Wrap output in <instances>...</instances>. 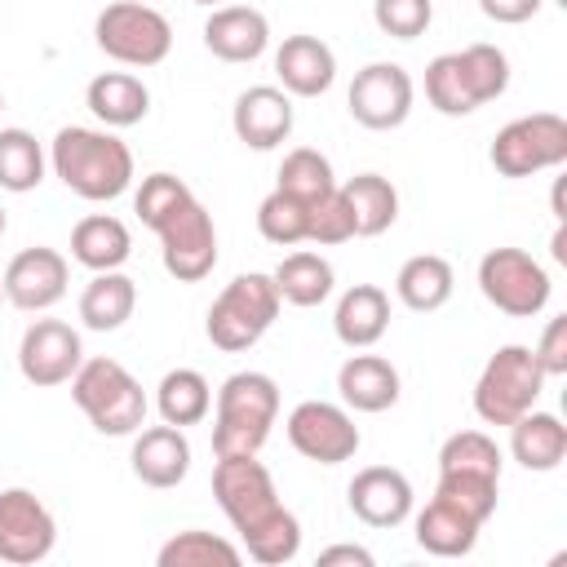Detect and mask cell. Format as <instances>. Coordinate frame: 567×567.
I'll use <instances>...</instances> for the list:
<instances>
[{
  "instance_id": "obj_40",
  "label": "cell",
  "mask_w": 567,
  "mask_h": 567,
  "mask_svg": "<svg viewBox=\"0 0 567 567\" xmlns=\"http://www.w3.org/2000/svg\"><path fill=\"white\" fill-rule=\"evenodd\" d=\"M346 239H354V217H350V204H346V195H341V186L337 190H328L323 199H315L310 204V230H306V244H346Z\"/></svg>"
},
{
  "instance_id": "obj_21",
  "label": "cell",
  "mask_w": 567,
  "mask_h": 567,
  "mask_svg": "<svg viewBox=\"0 0 567 567\" xmlns=\"http://www.w3.org/2000/svg\"><path fill=\"white\" fill-rule=\"evenodd\" d=\"M275 75L288 97H323L337 80V53L319 35H288L275 49Z\"/></svg>"
},
{
  "instance_id": "obj_8",
  "label": "cell",
  "mask_w": 567,
  "mask_h": 567,
  "mask_svg": "<svg viewBox=\"0 0 567 567\" xmlns=\"http://www.w3.org/2000/svg\"><path fill=\"white\" fill-rule=\"evenodd\" d=\"M540 390L545 372L532 359V346H501L474 381V412L483 425H514L523 412L536 408Z\"/></svg>"
},
{
  "instance_id": "obj_11",
  "label": "cell",
  "mask_w": 567,
  "mask_h": 567,
  "mask_svg": "<svg viewBox=\"0 0 567 567\" xmlns=\"http://www.w3.org/2000/svg\"><path fill=\"white\" fill-rule=\"evenodd\" d=\"M478 292L509 319H532L549 306V270L523 248H492L478 261Z\"/></svg>"
},
{
  "instance_id": "obj_32",
  "label": "cell",
  "mask_w": 567,
  "mask_h": 567,
  "mask_svg": "<svg viewBox=\"0 0 567 567\" xmlns=\"http://www.w3.org/2000/svg\"><path fill=\"white\" fill-rule=\"evenodd\" d=\"M155 412H159V421H168L177 430L199 425L213 412V385H208V377L195 372V368L164 372L159 385H155Z\"/></svg>"
},
{
  "instance_id": "obj_6",
  "label": "cell",
  "mask_w": 567,
  "mask_h": 567,
  "mask_svg": "<svg viewBox=\"0 0 567 567\" xmlns=\"http://www.w3.org/2000/svg\"><path fill=\"white\" fill-rule=\"evenodd\" d=\"M71 399L75 408L89 416V425L97 434H111V439H124V434H137L146 425V390L142 381L120 363V359H84L71 377Z\"/></svg>"
},
{
  "instance_id": "obj_25",
  "label": "cell",
  "mask_w": 567,
  "mask_h": 567,
  "mask_svg": "<svg viewBox=\"0 0 567 567\" xmlns=\"http://www.w3.org/2000/svg\"><path fill=\"white\" fill-rule=\"evenodd\" d=\"M84 106L106 124V128H133L151 111V89L128 75V71H102L84 89Z\"/></svg>"
},
{
  "instance_id": "obj_31",
  "label": "cell",
  "mask_w": 567,
  "mask_h": 567,
  "mask_svg": "<svg viewBox=\"0 0 567 567\" xmlns=\"http://www.w3.org/2000/svg\"><path fill=\"white\" fill-rule=\"evenodd\" d=\"M270 279H275V288H279V301L301 306V310L323 306V301L332 297V284H337L332 261H328V257H319V252H310V248L288 252V257L270 270Z\"/></svg>"
},
{
  "instance_id": "obj_41",
  "label": "cell",
  "mask_w": 567,
  "mask_h": 567,
  "mask_svg": "<svg viewBox=\"0 0 567 567\" xmlns=\"http://www.w3.org/2000/svg\"><path fill=\"white\" fill-rule=\"evenodd\" d=\"M532 359L540 363L545 377H567V315H554L532 350Z\"/></svg>"
},
{
  "instance_id": "obj_28",
  "label": "cell",
  "mask_w": 567,
  "mask_h": 567,
  "mask_svg": "<svg viewBox=\"0 0 567 567\" xmlns=\"http://www.w3.org/2000/svg\"><path fill=\"white\" fill-rule=\"evenodd\" d=\"M452 288H456V275H452V261L439 257V252H416L399 266L394 275V297L416 310V315H430V310H443L452 301Z\"/></svg>"
},
{
  "instance_id": "obj_3",
  "label": "cell",
  "mask_w": 567,
  "mask_h": 567,
  "mask_svg": "<svg viewBox=\"0 0 567 567\" xmlns=\"http://www.w3.org/2000/svg\"><path fill=\"white\" fill-rule=\"evenodd\" d=\"M49 164L53 177L89 204L120 199L133 186V151L111 128H84V124L58 128L49 142Z\"/></svg>"
},
{
  "instance_id": "obj_13",
  "label": "cell",
  "mask_w": 567,
  "mask_h": 567,
  "mask_svg": "<svg viewBox=\"0 0 567 567\" xmlns=\"http://www.w3.org/2000/svg\"><path fill=\"white\" fill-rule=\"evenodd\" d=\"M416 102V84L399 62H368L363 71H354L346 106L354 115V124L372 128V133H390L412 115Z\"/></svg>"
},
{
  "instance_id": "obj_38",
  "label": "cell",
  "mask_w": 567,
  "mask_h": 567,
  "mask_svg": "<svg viewBox=\"0 0 567 567\" xmlns=\"http://www.w3.org/2000/svg\"><path fill=\"white\" fill-rule=\"evenodd\" d=\"M439 470H474V474H496L501 478V447L483 430H456L439 447Z\"/></svg>"
},
{
  "instance_id": "obj_10",
  "label": "cell",
  "mask_w": 567,
  "mask_h": 567,
  "mask_svg": "<svg viewBox=\"0 0 567 567\" xmlns=\"http://www.w3.org/2000/svg\"><path fill=\"white\" fill-rule=\"evenodd\" d=\"M487 159L501 177H532V173L558 168L567 159V120L554 111H532L509 120L492 137Z\"/></svg>"
},
{
  "instance_id": "obj_29",
  "label": "cell",
  "mask_w": 567,
  "mask_h": 567,
  "mask_svg": "<svg viewBox=\"0 0 567 567\" xmlns=\"http://www.w3.org/2000/svg\"><path fill=\"white\" fill-rule=\"evenodd\" d=\"M137 310V284L124 270H97L80 292V323L89 332H115Z\"/></svg>"
},
{
  "instance_id": "obj_2",
  "label": "cell",
  "mask_w": 567,
  "mask_h": 567,
  "mask_svg": "<svg viewBox=\"0 0 567 567\" xmlns=\"http://www.w3.org/2000/svg\"><path fill=\"white\" fill-rule=\"evenodd\" d=\"M133 213L142 217V226H151L159 235L164 270L177 284H199V279L213 275V266H217V226L182 177H173V173L142 177V186L133 195Z\"/></svg>"
},
{
  "instance_id": "obj_34",
  "label": "cell",
  "mask_w": 567,
  "mask_h": 567,
  "mask_svg": "<svg viewBox=\"0 0 567 567\" xmlns=\"http://www.w3.org/2000/svg\"><path fill=\"white\" fill-rule=\"evenodd\" d=\"M44 182V146L27 128H0V190L27 195Z\"/></svg>"
},
{
  "instance_id": "obj_15",
  "label": "cell",
  "mask_w": 567,
  "mask_h": 567,
  "mask_svg": "<svg viewBox=\"0 0 567 567\" xmlns=\"http://www.w3.org/2000/svg\"><path fill=\"white\" fill-rule=\"evenodd\" d=\"M66 284H71V266L58 248H22L4 275H0V288H4V301L22 315H44L53 310L62 297H66Z\"/></svg>"
},
{
  "instance_id": "obj_20",
  "label": "cell",
  "mask_w": 567,
  "mask_h": 567,
  "mask_svg": "<svg viewBox=\"0 0 567 567\" xmlns=\"http://www.w3.org/2000/svg\"><path fill=\"white\" fill-rule=\"evenodd\" d=\"M270 44V22L252 4H217L204 22V49L221 62H257Z\"/></svg>"
},
{
  "instance_id": "obj_24",
  "label": "cell",
  "mask_w": 567,
  "mask_h": 567,
  "mask_svg": "<svg viewBox=\"0 0 567 567\" xmlns=\"http://www.w3.org/2000/svg\"><path fill=\"white\" fill-rule=\"evenodd\" d=\"M412 532H416V545L434 558H465L474 545H478V532L483 523H474L465 509H456L452 501L443 496H430V505L412 518Z\"/></svg>"
},
{
  "instance_id": "obj_26",
  "label": "cell",
  "mask_w": 567,
  "mask_h": 567,
  "mask_svg": "<svg viewBox=\"0 0 567 567\" xmlns=\"http://www.w3.org/2000/svg\"><path fill=\"white\" fill-rule=\"evenodd\" d=\"M509 456L532 470V474H549L563 465L567 456V425L554 416V412H523L514 425H509Z\"/></svg>"
},
{
  "instance_id": "obj_14",
  "label": "cell",
  "mask_w": 567,
  "mask_h": 567,
  "mask_svg": "<svg viewBox=\"0 0 567 567\" xmlns=\"http://www.w3.org/2000/svg\"><path fill=\"white\" fill-rule=\"evenodd\" d=\"M58 545V523L49 505L31 487H4L0 492V563L31 567L44 563Z\"/></svg>"
},
{
  "instance_id": "obj_17",
  "label": "cell",
  "mask_w": 567,
  "mask_h": 567,
  "mask_svg": "<svg viewBox=\"0 0 567 567\" xmlns=\"http://www.w3.org/2000/svg\"><path fill=\"white\" fill-rule=\"evenodd\" d=\"M350 514L368 527H399L412 518V483L394 465H363L346 487Z\"/></svg>"
},
{
  "instance_id": "obj_47",
  "label": "cell",
  "mask_w": 567,
  "mask_h": 567,
  "mask_svg": "<svg viewBox=\"0 0 567 567\" xmlns=\"http://www.w3.org/2000/svg\"><path fill=\"white\" fill-rule=\"evenodd\" d=\"M0 297H4V288H0Z\"/></svg>"
},
{
  "instance_id": "obj_33",
  "label": "cell",
  "mask_w": 567,
  "mask_h": 567,
  "mask_svg": "<svg viewBox=\"0 0 567 567\" xmlns=\"http://www.w3.org/2000/svg\"><path fill=\"white\" fill-rule=\"evenodd\" d=\"M155 563L159 567H239L244 563V549L235 540H226V536L186 527V532H177L173 540L159 545Z\"/></svg>"
},
{
  "instance_id": "obj_27",
  "label": "cell",
  "mask_w": 567,
  "mask_h": 567,
  "mask_svg": "<svg viewBox=\"0 0 567 567\" xmlns=\"http://www.w3.org/2000/svg\"><path fill=\"white\" fill-rule=\"evenodd\" d=\"M71 257L80 266H89L93 275L97 270H120L128 257H133V235L120 217L111 213H89L75 221L71 230Z\"/></svg>"
},
{
  "instance_id": "obj_45",
  "label": "cell",
  "mask_w": 567,
  "mask_h": 567,
  "mask_svg": "<svg viewBox=\"0 0 567 567\" xmlns=\"http://www.w3.org/2000/svg\"><path fill=\"white\" fill-rule=\"evenodd\" d=\"M0 235H4V208H0Z\"/></svg>"
},
{
  "instance_id": "obj_12",
  "label": "cell",
  "mask_w": 567,
  "mask_h": 567,
  "mask_svg": "<svg viewBox=\"0 0 567 567\" xmlns=\"http://www.w3.org/2000/svg\"><path fill=\"white\" fill-rule=\"evenodd\" d=\"M284 430H288L292 452H301V456L315 461V465H341V461H350V456L359 452V443H363L354 416H350L341 403H323V399L297 403V408L288 412Z\"/></svg>"
},
{
  "instance_id": "obj_36",
  "label": "cell",
  "mask_w": 567,
  "mask_h": 567,
  "mask_svg": "<svg viewBox=\"0 0 567 567\" xmlns=\"http://www.w3.org/2000/svg\"><path fill=\"white\" fill-rule=\"evenodd\" d=\"M257 230H261L266 244H279V248L306 244V230H310V204L275 186V190L257 204Z\"/></svg>"
},
{
  "instance_id": "obj_43",
  "label": "cell",
  "mask_w": 567,
  "mask_h": 567,
  "mask_svg": "<svg viewBox=\"0 0 567 567\" xmlns=\"http://www.w3.org/2000/svg\"><path fill=\"white\" fill-rule=\"evenodd\" d=\"M337 563H350V567H372V554L363 545H328L319 554V567H337Z\"/></svg>"
},
{
  "instance_id": "obj_5",
  "label": "cell",
  "mask_w": 567,
  "mask_h": 567,
  "mask_svg": "<svg viewBox=\"0 0 567 567\" xmlns=\"http://www.w3.org/2000/svg\"><path fill=\"white\" fill-rule=\"evenodd\" d=\"M279 416V385L266 372H230L217 390L213 452L217 456H257Z\"/></svg>"
},
{
  "instance_id": "obj_18",
  "label": "cell",
  "mask_w": 567,
  "mask_h": 567,
  "mask_svg": "<svg viewBox=\"0 0 567 567\" xmlns=\"http://www.w3.org/2000/svg\"><path fill=\"white\" fill-rule=\"evenodd\" d=\"M292 97L279 84H252L230 106V128L252 151H275L292 133Z\"/></svg>"
},
{
  "instance_id": "obj_19",
  "label": "cell",
  "mask_w": 567,
  "mask_h": 567,
  "mask_svg": "<svg viewBox=\"0 0 567 567\" xmlns=\"http://www.w3.org/2000/svg\"><path fill=\"white\" fill-rule=\"evenodd\" d=\"M128 465H133V478L142 487H155V492H168L177 487L186 474H190V443L177 425H151V430H137L133 434V452H128Z\"/></svg>"
},
{
  "instance_id": "obj_44",
  "label": "cell",
  "mask_w": 567,
  "mask_h": 567,
  "mask_svg": "<svg viewBox=\"0 0 567 567\" xmlns=\"http://www.w3.org/2000/svg\"><path fill=\"white\" fill-rule=\"evenodd\" d=\"M190 4H208V9H217V4H226V0H190Z\"/></svg>"
},
{
  "instance_id": "obj_4",
  "label": "cell",
  "mask_w": 567,
  "mask_h": 567,
  "mask_svg": "<svg viewBox=\"0 0 567 567\" xmlns=\"http://www.w3.org/2000/svg\"><path fill=\"white\" fill-rule=\"evenodd\" d=\"M509 89V58L496 44H465L425 66V102L439 115H474Z\"/></svg>"
},
{
  "instance_id": "obj_1",
  "label": "cell",
  "mask_w": 567,
  "mask_h": 567,
  "mask_svg": "<svg viewBox=\"0 0 567 567\" xmlns=\"http://www.w3.org/2000/svg\"><path fill=\"white\" fill-rule=\"evenodd\" d=\"M213 496L230 518V527L239 532L244 558L261 567H284L301 554V523L279 501L275 478L257 456H217Z\"/></svg>"
},
{
  "instance_id": "obj_42",
  "label": "cell",
  "mask_w": 567,
  "mask_h": 567,
  "mask_svg": "<svg viewBox=\"0 0 567 567\" xmlns=\"http://www.w3.org/2000/svg\"><path fill=\"white\" fill-rule=\"evenodd\" d=\"M540 4H545V0H478V9H483L492 22H501V27H518V22L536 18Z\"/></svg>"
},
{
  "instance_id": "obj_35",
  "label": "cell",
  "mask_w": 567,
  "mask_h": 567,
  "mask_svg": "<svg viewBox=\"0 0 567 567\" xmlns=\"http://www.w3.org/2000/svg\"><path fill=\"white\" fill-rule=\"evenodd\" d=\"M275 186L288 190V195H297V199H306V204H315V199H323L328 190H337L332 159H328L323 151H315V146H297V151L284 155Z\"/></svg>"
},
{
  "instance_id": "obj_46",
  "label": "cell",
  "mask_w": 567,
  "mask_h": 567,
  "mask_svg": "<svg viewBox=\"0 0 567 567\" xmlns=\"http://www.w3.org/2000/svg\"><path fill=\"white\" fill-rule=\"evenodd\" d=\"M0 111H4V93H0Z\"/></svg>"
},
{
  "instance_id": "obj_16",
  "label": "cell",
  "mask_w": 567,
  "mask_h": 567,
  "mask_svg": "<svg viewBox=\"0 0 567 567\" xmlns=\"http://www.w3.org/2000/svg\"><path fill=\"white\" fill-rule=\"evenodd\" d=\"M80 363H84L80 332L62 319H35L18 341V372L40 390L66 385Z\"/></svg>"
},
{
  "instance_id": "obj_7",
  "label": "cell",
  "mask_w": 567,
  "mask_h": 567,
  "mask_svg": "<svg viewBox=\"0 0 567 567\" xmlns=\"http://www.w3.org/2000/svg\"><path fill=\"white\" fill-rule=\"evenodd\" d=\"M279 306H284V301H279L275 279L261 275V270H244V275H235V279L213 297L208 319H204V332H208V341H213L217 350L239 354V350L257 346V341L270 332V323L279 319Z\"/></svg>"
},
{
  "instance_id": "obj_22",
  "label": "cell",
  "mask_w": 567,
  "mask_h": 567,
  "mask_svg": "<svg viewBox=\"0 0 567 567\" xmlns=\"http://www.w3.org/2000/svg\"><path fill=\"white\" fill-rule=\"evenodd\" d=\"M390 328V297L385 288L377 284H354L337 297V310H332V332L341 346L350 350H368L385 337Z\"/></svg>"
},
{
  "instance_id": "obj_30",
  "label": "cell",
  "mask_w": 567,
  "mask_h": 567,
  "mask_svg": "<svg viewBox=\"0 0 567 567\" xmlns=\"http://www.w3.org/2000/svg\"><path fill=\"white\" fill-rule=\"evenodd\" d=\"M346 204H350V217H354V239H372V235H385L399 217V190L390 186V177L381 173H359L350 182H337Z\"/></svg>"
},
{
  "instance_id": "obj_9",
  "label": "cell",
  "mask_w": 567,
  "mask_h": 567,
  "mask_svg": "<svg viewBox=\"0 0 567 567\" xmlns=\"http://www.w3.org/2000/svg\"><path fill=\"white\" fill-rule=\"evenodd\" d=\"M93 40L120 66H159L173 49V27L146 0H115L93 18Z\"/></svg>"
},
{
  "instance_id": "obj_37",
  "label": "cell",
  "mask_w": 567,
  "mask_h": 567,
  "mask_svg": "<svg viewBox=\"0 0 567 567\" xmlns=\"http://www.w3.org/2000/svg\"><path fill=\"white\" fill-rule=\"evenodd\" d=\"M434 496L452 501L456 509H465L474 523H487L496 514V496H501V478L496 474H474V470H439Z\"/></svg>"
},
{
  "instance_id": "obj_39",
  "label": "cell",
  "mask_w": 567,
  "mask_h": 567,
  "mask_svg": "<svg viewBox=\"0 0 567 567\" xmlns=\"http://www.w3.org/2000/svg\"><path fill=\"white\" fill-rule=\"evenodd\" d=\"M372 22L390 40H416L434 22V0H372Z\"/></svg>"
},
{
  "instance_id": "obj_23",
  "label": "cell",
  "mask_w": 567,
  "mask_h": 567,
  "mask_svg": "<svg viewBox=\"0 0 567 567\" xmlns=\"http://www.w3.org/2000/svg\"><path fill=\"white\" fill-rule=\"evenodd\" d=\"M337 394L354 412H385L399 403V368L381 354H350L337 368Z\"/></svg>"
}]
</instances>
